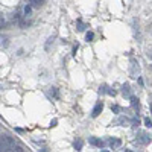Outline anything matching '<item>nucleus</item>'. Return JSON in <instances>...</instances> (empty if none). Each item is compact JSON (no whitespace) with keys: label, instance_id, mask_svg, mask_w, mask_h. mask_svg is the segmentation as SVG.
<instances>
[{"label":"nucleus","instance_id":"nucleus-11","mask_svg":"<svg viewBox=\"0 0 152 152\" xmlns=\"http://www.w3.org/2000/svg\"><path fill=\"white\" fill-rule=\"evenodd\" d=\"M145 125L148 126V128H151V126H152V120H151V119H148V117H146V119H145Z\"/></svg>","mask_w":152,"mask_h":152},{"label":"nucleus","instance_id":"nucleus-2","mask_svg":"<svg viewBox=\"0 0 152 152\" xmlns=\"http://www.w3.org/2000/svg\"><path fill=\"white\" fill-rule=\"evenodd\" d=\"M102 108H104V105H102V102H97L96 106L93 108V112H91V117H97L102 112Z\"/></svg>","mask_w":152,"mask_h":152},{"label":"nucleus","instance_id":"nucleus-9","mask_svg":"<svg viewBox=\"0 0 152 152\" xmlns=\"http://www.w3.org/2000/svg\"><path fill=\"white\" fill-rule=\"evenodd\" d=\"M2 47H8V38L2 37Z\"/></svg>","mask_w":152,"mask_h":152},{"label":"nucleus","instance_id":"nucleus-10","mask_svg":"<svg viewBox=\"0 0 152 152\" xmlns=\"http://www.w3.org/2000/svg\"><path fill=\"white\" fill-rule=\"evenodd\" d=\"M50 43H53V37H50L46 43V50H49V47H50Z\"/></svg>","mask_w":152,"mask_h":152},{"label":"nucleus","instance_id":"nucleus-4","mask_svg":"<svg viewBox=\"0 0 152 152\" xmlns=\"http://www.w3.org/2000/svg\"><path fill=\"white\" fill-rule=\"evenodd\" d=\"M106 141H108V145L111 146L112 149H114V148H119V146L122 145V141H120L119 139H108Z\"/></svg>","mask_w":152,"mask_h":152},{"label":"nucleus","instance_id":"nucleus-15","mask_svg":"<svg viewBox=\"0 0 152 152\" xmlns=\"http://www.w3.org/2000/svg\"><path fill=\"white\" fill-rule=\"evenodd\" d=\"M148 58H149V60L152 61V52H149V53H148Z\"/></svg>","mask_w":152,"mask_h":152},{"label":"nucleus","instance_id":"nucleus-5","mask_svg":"<svg viewBox=\"0 0 152 152\" xmlns=\"http://www.w3.org/2000/svg\"><path fill=\"white\" fill-rule=\"evenodd\" d=\"M46 0H27V3H31L33 8H41Z\"/></svg>","mask_w":152,"mask_h":152},{"label":"nucleus","instance_id":"nucleus-13","mask_svg":"<svg viewBox=\"0 0 152 152\" xmlns=\"http://www.w3.org/2000/svg\"><path fill=\"white\" fill-rule=\"evenodd\" d=\"M0 26H2V29H3V26H5V18H3V15H2V18H0Z\"/></svg>","mask_w":152,"mask_h":152},{"label":"nucleus","instance_id":"nucleus-8","mask_svg":"<svg viewBox=\"0 0 152 152\" xmlns=\"http://www.w3.org/2000/svg\"><path fill=\"white\" fill-rule=\"evenodd\" d=\"M87 41H93V38H94V33L93 32H87Z\"/></svg>","mask_w":152,"mask_h":152},{"label":"nucleus","instance_id":"nucleus-3","mask_svg":"<svg viewBox=\"0 0 152 152\" xmlns=\"http://www.w3.org/2000/svg\"><path fill=\"white\" fill-rule=\"evenodd\" d=\"M90 141L91 145H94V146H97V148H104L105 146V141L104 140H99V139H96V137H90Z\"/></svg>","mask_w":152,"mask_h":152},{"label":"nucleus","instance_id":"nucleus-12","mask_svg":"<svg viewBox=\"0 0 152 152\" xmlns=\"http://www.w3.org/2000/svg\"><path fill=\"white\" fill-rule=\"evenodd\" d=\"M49 93H50V96H53V97H56V96H58V94H56L55 87H52V88H50V91H49Z\"/></svg>","mask_w":152,"mask_h":152},{"label":"nucleus","instance_id":"nucleus-7","mask_svg":"<svg viewBox=\"0 0 152 152\" xmlns=\"http://www.w3.org/2000/svg\"><path fill=\"white\" fill-rule=\"evenodd\" d=\"M81 148H82V141H81V140L75 141V149H76V151H81Z\"/></svg>","mask_w":152,"mask_h":152},{"label":"nucleus","instance_id":"nucleus-16","mask_svg":"<svg viewBox=\"0 0 152 152\" xmlns=\"http://www.w3.org/2000/svg\"><path fill=\"white\" fill-rule=\"evenodd\" d=\"M149 33H151V35H152V23L149 24Z\"/></svg>","mask_w":152,"mask_h":152},{"label":"nucleus","instance_id":"nucleus-1","mask_svg":"<svg viewBox=\"0 0 152 152\" xmlns=\"http://www.w3.org/2000/svg\"><path fill=\"white\" fill-rule=\"evenodd\" d=\"M14 145H15V141H14L11 137L2 134V137H0V151L2 152H9V151H12Z\"/></svg>","mask_w":152,"mask_h":152},{"label":"nucleus","instance_id":"nucleus-14","mask_svg":"<svg viewBox=\"0 0 152 152\" xmlns=\"http://www.w3.org/2000/svg\"><path fill=\"white\" fill-rule=\"evenodd\" d=\"M111 110H112V111H119V106L114 105V106H111Z\"/></svg>","mask_w":152,"mask_h":152},{"label":"nucleus","instance_id":"nucleus-6","mask_svg":"<svg viewBox=\"0 0 152 152\" xmlns=\"http://www.w3.org/2000/svg\"><path fill=\"white\" fill-rule=\"evenodd\" d=\"M139 141H140V143H148V141H149V137L146 135V134H143V132H141V134H140V139H139Z\"/></svg>","mask_w":152,"mask_h":152}]
</instances>
